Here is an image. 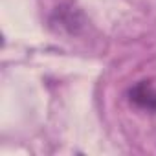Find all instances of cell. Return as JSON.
<instances>
[{
	"mask_svg": "<svg viewBox=\"0 0 156 156\" xmlns=\"http://www.w3.org/2000/svg\"><path fill=\"white\" fill-rule=\"evenodd\" d=\"M85 24H87L85 15L73 4H61L59 8H55L53 15L50 17V26L57 33L77 35V33H81Z\"/></svg>",
	"mask_w": 156,
	"mask_h": 156,
	"instance_id": "obj_1",
	"label": "cell"
},
{
	"mask_svg": "<svg viewBox=\"0 0 156 156\" xmlns=\"http://www.w3.org/2000/svg\"><path fill=\"white\" fill-rule=\"evenodd\" d=\"M129 101L140 110L156 114V85L151 81H140L129 90Z\"/></svg>",
	"mask_w": 156,
	"mask_h": 156,
	"instance_id": "obj_2",
	"label": "cell"
}]
</instances>
